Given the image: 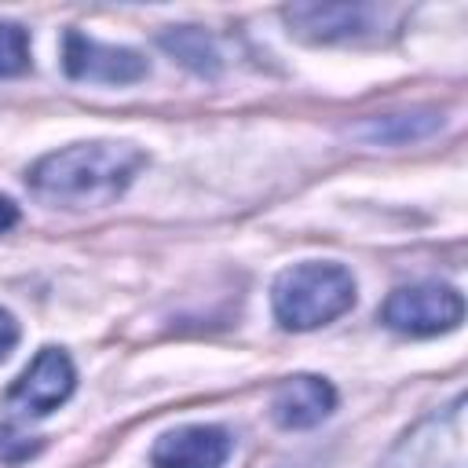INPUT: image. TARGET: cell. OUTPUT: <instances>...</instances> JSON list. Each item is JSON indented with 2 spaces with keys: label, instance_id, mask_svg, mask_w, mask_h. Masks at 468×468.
Segmentation results:
<instances>
[{
  "label": "cell",
  "instance_id": "1",
  "mask_svg": "<svg viewBox=\"0 0 468 468\" xmlns=\"http://www.w3.org/2000/svg\"><path fill=\"white\" fill-rule=\"evenodd\" d=\"M143 168H146V150H139L135 143L95 139L44 154L26 172V186L37 201L51 208L88 212L113 205Z\"/></svg>",
  "mask_w": 468,
  "mask_h": 468
},
{
  "label": "cell",
  "instance_id": "2",
  "mask_svg": "<svg viewBox=\"0 0 468 468\" xmlns=\"http://www.w3.org/2000/svg\"><path fill=\"white\" fill-rule=\"evenodd\" d=\"M271 307L282 329L307 333L355 307V278L344 263L307 260L285 267L271 285Z\"/></svg>",
  "mask_w": 468,
  "mask_h": 468
},
{
  "label": "cell",
  "instance_id": "3",
  "mask_svg": "<svg viewBox=\"0 0 468 468\" xmlns=\"http://www.w3.org/2000/svg\"><path fill=\"white\" fill-rule=\"evenodd\" d=\"M406 11L391 4H289L282 18L289 33L311 44H377L395 33Z\"/></svg>",
  "mask_w": 468,
  "mask_h": 468
},
{
  "label": "cell",
  "instance_id": "4",
  "mask_svg": "<svg viewBox=\"0 0 468 468\" xmlns=\"http://www.w3.org/2000/svg\"><path fill=\"white\" fill-rule=\"evenodd\" d=\"M380 468H468L464 395H453L442 410H431L406 428L384 453Z\"/></svg>",
  "mask_w": 468,
  "mask_h": 468
},
{
  "label": "cell",
  "instance_id": "5",
  "mask_svg": "<svg viewBox=\"0 0 468 468\" xmlns=\"http://www.w3.org/2000/svg\"><path fill=\"white\" fill-rule=\"evenodd\" d=\"M461 318H464V300L453 285L442 282L402 285L380 307V322L402 336H439L457 329Z\"/></svg>",
  "mask_w": 468,
  "mask_h": 468
},
{
  "label": "cell",
  "instance_id": "6",
  "mask_svg": "<svg viewBox=\"0 0 468 468\" xmlns=\"http://www.w3.org/2000/svg\"><path fill=\"white\" fill-rule=\"evenodd\" d=\"M77 388V369L62 347H40L37 358L22 369V377L7 391V406L18 417H48L58 410Z\"/></svg>",
  "mask_w": 468,
  "mask_h": 468
},
{
  "label": "cell",
  "instance_id": "7",
  "mask_svg": "<svg viewBox=\"0 0 468 468\" xmlns=\"http://www.w3.org/2000/svg\"><path fill=\"white\" fill-rule=\"evenodd\" d=\"M62 69L73 80H95V84H135L146 77V58L132 48L102 44L95 37H84L80 29H66L62 37Z\"/></svg>",
  "mask_w": 468,
  "mask_h": 468
},
{
  "label": "cell",
  "instance_id": "8",
  "mask_svg": "<svg viewBox=\"0 0 468 468\" xmlns=\"http://www.w3.org/2000/svg\"><path fill=\"white\" fill-rule=\"evenodd\" d=\"M234 450V439L219 424H183L150 446L154 468H223Z\"/></svg>",
  "mask_w": 468,
  "mask_h": 468
},
{
  "label": "cell",
  "instance_id": "9",
  "mask_svg": "<svg viewBox=\"0 0 468 468\" xmlns=\"http://www.w3.org/2000/svg\"><path fill=\"white\" fill-rule=\"evenodd\" d=\"M333 410H336V391L325 377H314V373H296V377L282 380L271 395V417L285 431L314 428Z\"/></svg>",
  "mask_w": 468,
  "mask_h": 468
},
{
  "label": "cell",
  "instance_id": "10",
  "mask_svg": "<svg viewBox=\"0 0 468 468\" xmlns=\"http://www.w3.org/2000/svg\"><path fill=\"white\" fill-rule=\"evenodd\" d=\"M442 128V113L435 110H413V113H388V117H369L362 124L351 128V135L366 139V143H413V139H424L431 132Z\"/></svg>",
  "mask_w": 468,
  "mask_h": 468
},
{
  "label": "cell",
  "instance_id": "11",
  "mask_svg": "<svg viewBox=\"0 0 468 468\" xmlns=\"http://www.w3.org/2000/svg\"><path fill=\"white\" fill-rule=\"evenodd\" d=\"M161 48H165L172 58H179L186 69L201 73V77H216V73H219V48H216V40H212L205 29H197V26H176V29H168V33H161Z\"/></svg>",
  "mask_w": 468,
  "mask_h": 468
},
{
  "label": "cell",
  "instance_id": "12",
  "mask_svg": "<svg viewBox=\"0 0 468 468\" xmlns=\"http://www.w3.org/2000/svg\"><path fill=\"white\" fill-rule=\"evenodd\" d=\"M29 69V37L18 22H0V77Z\"/></svg>",
  "mask_w": 468,
  "mask_h": 468
},
{
  "label": "cell",
  "instance_id": "13",
  "mask_svg": "<svg viewBox=\"0 0 468 468\" xmlns=\"http://www.w3.org/2000/svg\"><path fill=\"white\" fill-rule=\"evenodd\" d=\"M15 344H18V322L7 307H0V362L15 351Z\"/></svg>",
  "mask_w": 468,
  "mask_h": 468
},
{
  "label": "cell",
  "instance_id": "14",
  "mask_svg": "<svg viewBox=\"0 0 468 468\" xmlns=\"http://www.w3.org/2000/svg\"><path fill=\"white\" fill-rule=\"evenodd\" d=\"M15 223H18V205H15L11 197H4V194H0V234H4V230H11Z\"/></svg>",
  "mask_w": 468,
  "mask_h": 468
}]
</instances>
